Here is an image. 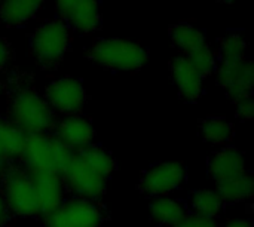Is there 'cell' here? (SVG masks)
<instances>
[{
	"instance_id": "6da1fadb",
	"label": "cell",
	"mask_w": 254,
	"mask_h": 227,
	"mask_svg": "<svg viewBox=\"0 0 254 227\" xmlns=\"http://www.w3.org/2000/svg\"><path fill=\"white\" fill-rule=\"evenodd\" d=\"M88 58L113 71H138L149 61V51L138 42L124 37H104L94 42Z\"/></svg>"
},
{
	"instance_id": "7a4b0ae2",
	"label": "cell",
	"mask_w": 254,
	"mask_h": 227,
	"mask_svg": "<svg viewBox=\"0 0 254 227\" xmlns=\"http://www.w3.org/2000/svg\"><path fill=\"white\" fill-rule=\"evenodd\" d=\"M74 152L48 134L27 135L25 147L21 155L28 174L55 172L63 174L74 158Z\"/></svg>"
},
{
	"instance_id": "3957f363",
	"label": "cell",
	"mask_w": 254,
	"mask_h": 227,
	"mask_svg": "<svg viewBox=\"0 0 254 227\" xmlns=\"http://www.w3.org/2000/svg\"><path fill=\"white\" fill-rule=\"evenodd\" d=\"M9 114V122L27 135L48 134L55 123L54 110L45 97L30 88H24L15 92L10 101Z\"/></svg>"
},
{
	"instance_id": "277c9868",
	"label": "cell",
	"mask_w": 254,
	"mask_h": 227,
	"mask_svg": "<svg viewBox=\"0 0 254 227\" xmlns=\"http://www.w3.org/2000/svg\"><path fill=\"white\" fill-rule=\"evenodd\" d=\"M71 43V30L60 18L46 19L36 27L30 37L31 54L45 68L55 67L67 54Z\"/></svg>"
},
{
	"instance_id": "5b68a950",
	"label": "cell",
	"mask_w": 254,
	"mask_h": 227,
	"mask_svg": "<svg viewBox=\"0 0 254 227\" xmlns=\"http://www.w3.org/2000/svg\"><path fill=\"white\" fill-rule=\"evenodd\" d=\"M0 187L7 213L22 219H31L39 216V205L33 180L27 171L12 170L6 172Z\"/></svg>"
},
{
	"instance_id": "8992f818",
	"label": "cell",
	"mask_w": 254,
	"mask_h": 227,
	"mask_svg": "<svg viewBox=\"0 0 254 227\" xmlns=\"http://www.w3.org/2000/svg\"><path fill=\"white\" fill-rule=\"evenodd\" d=\"M104 211L98 202L71 198L45 219V227H101Z\"/></svg>"
},
{
	"instance_id": "52a82bcc",
	"label": "cell",
	"mask_w": 254,
	"mask_h": 227,
	"mask_svg": "<svg viewBox=\"0 0 254 227\" xmlns=\"http://www.w3.org/2000/svg\"><path fill=\"white\" fill-rule=\"evenodd\" d=\"M186 181V168L176 161L155 164L146 170L140 180V190L150 198L170 196Z\"/></svg>"
},
{
	"instance_id": "ba28073f",
	"label": "cell",
	"mask_w": 254,
	"mask_h": 227,
	"mask_svg": "<svg viewBox=\"0 0 254 227\" xmlns=\"http://www.w3.org/2000/svg\"><path fill=\"white\" fill-rule=\"evenodd\" d=\"M61 177L65 189L70 190L74 198L98 202L107 189V178L92 171L76 155L68 167L63 171Z\"/></svg>"
},
{
	"instance_id": "9c48e42d",
	"label": "cell",
	"mask_w": 254,
	"mask_h": 227,
	"mask_svg": "<svg viewBox=\"0 0 254 227\" xmlns=\"http://www.w3.org/2000/svg\"><path fill=\"white\" fill-rule=\"evenodd\" d=\"M45 100L54 112L61 114H79L86 104L88 94L83 83L71 76L52 80L45 91Z\"/></svg>"
},
{
	"instance_id": "30bf717a",
	"label": "cell",
	"mask_w": 254,
	"mask_h": 227,
	"mask_svg": "<svg viewBox=\"0 0 254 227\" xmlns=\"http://www.w3.org/2000/svg\"><path fill=\"white\" fill-rule=\"evenodd\" d=\"M214 73L217 77V83L234 101L252 97L254 70L250 61H219Z\"/></svg>"
},
{
	"instance_id": "8fae6325",
	"label": "cell",
	"mask_w": 254,
	"mask_h": 227,
	"mask_svg": "<svg viewBox=\"0 0 254 227\" xmlns=\"http://www.w3.org/2000/svg\"><path fill=\"white\" fill-rule=\"evenodd\" d=\"M39 205V216L46 219L54 214L65 201V186L63 177L55 172L30 174Z\"/></svg>"
},
{
	"instance_id": "7c38bea8",
	"label": "cell",
	"mask_w": 254,
	"mask_h": 227,
	"mask_svg": "<svg viewBox=\"0 0 254 227\" xmlns=\"http://www.w3.org/2000/svg\"><path fill=\"white\" fill-rule=\"evenodd\" d=\"M94 137V125L82 114H70L55 125V138L74 153L92 146Z\"/></svg>"
},
{
	"instance_id": "4fadbf2b",
	"label": "cell",
	"mask_w": 254,
	"mask_h": 227,
	"mask_svg": "<svg viewBox=\"0 0 254 227\" xmlns=\"http://www.w3.org/2000/svg\"><path fill=\"white\" fill-rule=\"evenodd\" d=\"M171 79L185 101H196L204 94V76L192 65L186 55L176 57L170 64Z\"/></svg>"
},
{
	"instance_id": "5bb4252c",
	"label": "cell",
	"mask_w": 254,
	"mask_h": 227,
	"mask_svg": "<svg viewBox=\"0 0 254 227\" xmlns=\"http://www.w3.org/2000/svg\"><path fill=\"white\" fill-rule=\"evenodd\" d=\"M208 177L217 184L246 172V159L235 147H223L216 152L207 165Z\"/></svg>"
},
{
	"instance_id": "9a60e30c",
	"label": "cell",
	"mask_w": 254,
	"mask_h": 227,
	"mask_svg": "<svg viewBox=\"0 0 254 227\" xmlns=\"http://www.w3.org/2000/svg\"><path fill=\"white\" fill-rule=\"evenodd\" d=\"M64 22L80 34H91L101 25V3L100 0H79Z\"/></svg>"
},
{
	"instance_id": "2e32d148",
	"label": "cell",
	"mask_w": 254,
	"mask_h": 227,
	"mask_svg": "<svg viewBox=\"0 0 254 227\" xmlns=\"http://www.w3.org/2000/svg\"><path fill=\"white\" fill-rule=\"evenodd\" d=\"M46 0H1L0 21L7 27H21L31 21Z\"/></svg>"
},
{
	"instance_id": "e0dca14e",
	"label": "cell",
	"mask_w": 254,
	"mask_h": 227,
	"mask_svg": "<svg viewBox=\"0 0 254 227\" xmlns=\"http://www.w3.org/2000/svg\"><path fill=\"white\" fill-rule=\"evenodd\" d=\"M149 214L156 225L173 227L188 213H186V205L179 199H174L171 196H161V198H153L150 201Z\"/></svg>"
},
{
	"instance_id": "ac0fdd59",
	"label": "cell",
	"mask_w": 254,
	"mask_h": 227,
	"mask_svg": "<svg viewBox=\"0 0 254 227\" xmlns=\"http://www.w3.org/2000/svg\"><path fill=\"white\" fill-rule=\"evenodd\" d=\"M170 37H171L173 45L185 55H189L193 51H196L201 46L208 43L204 30H201L199 27H196L190 22H185V21L171 25Z\"/></svg>"
},
{
	"instance_id": "d6986e66",
	"label": "cell",
	"mask_w": 254,
	"mask_h": 227,
	"mask_svg": "<svg viewBox=\"0 0 254 227\" xmlns=\"http://www.w3.org/2000/svg\"><path fill=\"white\" fill-rule=\"evenodd\" d=\"M216 190L225 204H240L252 199L254 192V183L252 175L246 171L241 175L225 180L216 184Z\"/></svg>"
},
{
	"instance_id": "ffe728a7",
	"label": "cell",
	"mask_w": 254,
	"mask_h": 227,
	"mask_svg": "<svg viewBox=\"0 0 254 227\" xmlns=\"http://www.w3.org/2000/svg\"><path fill=\"white\" fill-rule=\"evenodd\" d=\"M225 202L216 189H196L189 195V208L192 214L216 219L223 211Z\"/></svg>"
},
{
	"instance_id": "44dd1931",
	"label": "cell",
	"mask_w": 254,
	"mask_h": 227,
	"mask_svg": "<svg viewBox=\"0 0 254 227\" xmlns=\"http://www.w3.org/2000/svg\"><path fill=\"white\" fill-rule=\"evenodd\" d=\"M234 132V123L222 116H211L199 123V134L202 140L213 146L228 144L232 140Z\"/></svg>"
},
{
	"instance_id": "7402d4cb",
	"label": "cell",
	"mask_w": 254,
	"mask_h": 227,
	"mask_svg": "<svg viewBox=\"0 0 254 227\" xmlns=\"http://www.w3.org/2000/svg\"><path fill=\"white\" fill-rule=\"evenodd\" d=\"M76 156L82 162H85L92 171H95L97 174H100L104 178H109L115 172V170H116L115 158L107 150H104L103 147L89 146V147L77 152Z\"/></svg>"
},
{
	"instance_id": "603a6c76",
	"label": "cell",
	"mask_w": 254,
	"mask_h": 227,
	"mask_svg": "<svg viewBox=\"0 0 254 227\" xmlns=\"http://www.w3.org/2000/svg\"><path fill=\"white\" fill-rule=\"evenodd\" d=\"M27 141V134L16 128L9 120L0 119V143L3 147L4 159L21 158Z\"/></svg>"
},
{
	"instance_id": "cb8c5ba5",
	"label": "cell",
	"mask_w": 254,
	"mask_h": 227,
	"mask_svg": "<svg viewBox=\"0 0 254 227\" xmlns=\"http://www.w3.org/2000/svg\"><path fill=\"white\" fill-rule=\"evenodd\" d=\"M247 42L240 33H228L219 45V61H241L246 59Z\"/></svg>"
},
{
	"instance_id": "d4e9b609",
	"label": "cell",
	"mask_w": 254,
	"mask_h": 227,
	"mask_svg": "<svg viewBox=\"0 0 254 227\" xmlns=\"http://www.w3.org/2000/svg\"><path fill=\"white\" fill-rule=\"evenodd\" d=\"M189 58V61L192 62V65L205 77L210 76L216 71L217 64H219V57L217 52L207 43L204 46H201L199 49L193 51L192 54L186 55Z\"/></svg>"
},
{
	"instance_id": "484cf974",
	"label": "cell",
	"mask_w": 254,
	"mask_h": 227,
	"mask_svg": "<svg viewBox=\"0 0 254 227\" xmlns=\"http://www.w3.org/2000/svg\"><path fill=\"white\" fill-rule=\"evenodd\" d=\"M173 227H220L216 219H208L196 214H186L177 225Z\"/></svg>"
},
{
	"instance_id": "4316f807",
	"label": "cell",
	"mask_w": 254,
	"mask_h": 227,
	"mask_svg": "<svg viewBox=\"0 0 254 227\" xmlns=\"http://www.w3.org/2000/svg\"><path fill=\"white\" fill-rule=\"evenodd\" d=\"M235 113L241 120H252L254 113L253 98L246 97V98L235 101Z\"/></svg>"
},
{
	"instance_id": "83f0119b",
	"label": "cell",
	"mask_w": 254,
	"mask_h": 227,
	"mask_svg": "<svg viewBox=\"0 0 254 227\" xmlns=\"http://www.w3.org/2000/svg\"><path fill=\"white\" fill-rule=\"evenodd\" d=\"M77 1H79V0H54L57 13L60 15V19L64 21L65 16L70 13V10L74 7V4H76Z\"/></svg>"
},
{
	"instance_id": "f1b7e54d",
	"label": "cell",
	"mask_w": 254,
	"mask_h": 227,
	"mask_svg": "<svg viewBox=\"0 0 254 227\" xmlns=\"http://www.w3.org/2000/svg\"><path fill=\"white\" fill-rule=\"evenodd\" d=\"M10 59V51L7 43L0 37V68H3Z\"/></svg>"
},
{
	"instance_id": "f546056e",
	"label": "cell",
	"mask_w": 254,
	"mask_h": 227,
	"mask_svg": "<svg viewBox=\"0 0 254 227\" xmlns=\"http://www.w3.org/2000/svg\"><path fill=\"white\" fill-rule=\"evenodd\" d=\"M223 227H253V223L250 219H246V217H234L228 220Z\"/></svg>"
},
{
	"instance_id": "4dcf8cb0",
	"label": "cell",
	"mask_w": 254,
	"mask_h": 227,
	"mask_svg": "<svg viewBox=\"0 0 254 227\" xmlns=\"http://www.w3.org/2000/svg\"><path fill=\"white\" fill-rule=\"evenodd\" d=\"M7 210H6V205L3 202V198L0 195V227H3L6 225V220H7Z\"/></svg>"
},
{
	"instance_id": "1f68e13d",
	"label": "cell",
	"mask_w": 254,
	"mask_h": 227,
	"mask_svg": "<svg viewBox=\"0 0 254 227\" xmlns=\"http://www.w3.org/2000/svg\"><path fill=\"white\" fill-rule=\"evenodd\" d=\"M220 3H223V4H231V3H234L235 0H219Z\"/></svg>"
},
{
	"instance_id": "d6a6232c",
	"label": "cell",
	"mask_w": 254,
	"mask_h": 227,
	"mask_svg": "<svg viewBox=\"0 0 254 227\" xmlns=\"http://www.w3.org/2000/svg\"><path fill=\"white\" fill-rule=\"evenodd\" d=\"M4 159V153H3V147H1V143H0V161Z\"/></svg>"
},
{
	"instance_id": "836d02e7",
	"label": "cell",
	"mask_w": 254,
	"mask_h": 227,
	"mask_svg": "<svg viewBox=\"0 0 254 227\" xmlns=\"http://www.w3.org/2000/svg\"><path fill=\"white\" fill-rule=\"evenodd\" d=\"M0 186H1V175H0Z\"/></svg>"
},
{
	"instance_id": "e575fe53",
	"label": "cell",
	"mask_w": 254,
	"mask_h": 227,
	"mask_svg": "<svg viewBox=\"0 0 254 227\" xmlns=\"http://www.w3.org/2000/svg\"><path fill=\"white\" fill-rule=\"evenodd\" d=\"M0 1H1V0H0Z\"/></svg>"
}]
</instances>
